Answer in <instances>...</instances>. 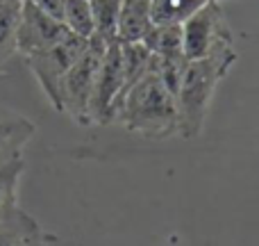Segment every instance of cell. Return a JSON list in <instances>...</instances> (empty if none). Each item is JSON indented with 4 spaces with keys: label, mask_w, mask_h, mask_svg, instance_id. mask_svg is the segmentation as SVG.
<instances>
[{
    "label": "cell",
    "mask_w": 259,
    "mask_h": 246,
    "mask_svg": "<svg viewBox=\"0 0 259 246\" xmlns=\"http://www.w3.org/2000/svg\"><path fill=\"white\" fill-rule=\"evenodd\" d=\"M234 62H237V50L234 46H228V48H221L202 59H191L187 64L180 89L175 94L180 137L193 139L202 132L216 87L230 73Z\"/></svg>",
    "instance_id": "6da1fadb"
},
{
    "label": "cell",
    "mask_w": 259,
    "mask_h": 246,
    "mask_svg": "<svg viewBox=\"0 0 259 246\" xmlns=\"http://www.w3.org/2000/svg\"><path fill=\"white\" fill-rule=\"evenodd\" d=\"M89 39H82L68 32L62 41H57L55 46L39 53H32L25 57L30 71L34 73V78L39 80L44 94L48 96V100L53 103V108L59 112V87H62L64 76L68 73V68L80 59V55L87 50Z\"/></svg>",
    "instance_id": "5b68a950"
},
{
    "label": "cell",
    "mask_w": 259,
    "mask_h": 246,
    "mask_svg": "<svg viewBox=\"0 0 259 246\" xmlns=\"http://www.w3.org/2000/svg\"><path fill=\"white\" fill-rule=\"evenodd\" d=\"M36 132L34 123L25 117H0V164L23 155L25 144Z\"/></svg>",
    "instance_id": "30bf717a"
},
{
    "label": "cell",
    "mask_w": 259,
    "mask_h": 246,
    "mask_svg": "<svg viewBox=\"0 0 259 246\" xmlns=\"http://www.w3.org/2000/svg\"><path fill=\"white\" fill-rule=\"evenodd\" d=\"M114 123L141 137L164 139L178 132L175 98L164 87L155 68V57L148 73L125 91L114 114Z\"/></svg>",
    "instance_id": "7a4b0ae2"
},
{
    "label": "cell",
    "mask_w": 259,
    "mask_h": 246,
    "mask_svg": "<svg viewBox=\"0 0 259 246\" xmlns=\"http://www.w3.org/2000/svg\"><path fill=\"white\" fill-rule=\"evenodd\" d=\"M62 23L66 30L82 39L94 37V16H91V0H64Z\"/></svg>",
    "instance_id": "e0dca14e"
},
{
    "label": "cell",
    "mask_w": 259,
    "mask_h": 246,
    "mask_svg": "<svg viewBox=\"0 0 259 246\" xmlns=\"http://www.w3.org/2000/svg\"><path fill=\"white\" fill-rule=\"evenodd\" d=\"M146 48L155 57H175L184 55L182 50V25H152L143 39Z\"/></svg>",
    "instance_id": "5bb4252c"
},
{
    "label": "cell",
    "mask_w": 259,
    "mask_h": 246,
    "mask_svg": "<svg viewBox=\"0 0 259 246\" xmlns=\"http://www.w3.org/2000/svg\"><path fill=\"white\" fill-rule=\"evenodd\" d=\"M0 3H3V0H0Z\"/></svg>",
    "instance_id": "ac0fdd59"
},
{
    "label": "cell",
    "mask_w": 259,
    "mask_h": 246,
    "mask_svg": "<svg viewBox=\"0 0 259 246\" xmlns=\"http://www.w3.org/2000/svg\"><path fill=\"white\" fill-rule=\"evenodd\" d=\"M48 239L44 228L21 207L0 219V246H48Z\"/></svg>",
    "instance_id": "ba28073f"
},
{
    "label": "cell",
    "mask_w": 259,
    "mask_h": 246,
    "mask_svg": "<svg viewBox=\"0 0 259 246\" xmlns=\"http://www.w3.org/2000/svg\"><path fill=\"white\" fill-rule=\"evenodd\" d=\"M228 46H232V30L221 0L205 3L182 23V50L189 62L202 59Z\"/></svg>",
    "instance_id": "277c9868"
},
{
    "label": "cell",
    "mask_w": 259,
    "mask_h": 246,
    "mask_svg": "<svg viewBox=\"0 0 259 246\" xmlns=\"http://www.w3.org/2000/svg\"><path fill=\"white\" fill-rule=\"evenodd\" d=\"M66 34L68 30L62 21L48 16L36 5L23 0L21 18H18V27H16V50L23 57L50 48L57 41H62Z\"/></svg>",
    "instance_id": "52a82bcc"
},
{
    "label": "cell",
    "mask_w": 259,
    "mask_h": 246,
    "mask_svg": "<svg viewBox=\"0 0 259 246\" xmlns=\"http://www.w3.org/2000/svg\"><path fill=\"white\" fill-rule=\"evenodd\" d=\"M105 46L107 41L91 37L87 50L80 55L75 64L68 68L64 76L62 87H59V112L68 114L75 123L80 125H91L89 121V100L91 91H94L96 73H98L100 59H103Z\"/></svg>",
    "instance_id": "3957f363"
},
{
    "label": "cell",
    "mask_w": 259,
    "mask_h": 246,
    "mask_svg": "<svg viewBox=\"0 0 259 246\" xmlns=\"http://www.w3.org/2000/svg\"><path fill=\"white\" fill-rule=\"evenodd\" d=\"M23 171H25L23 155L0 164V219L18 207V180Z\"/></svg>",
    "instance_id": "4fadbf2b"
},
{
    "label": "cell",
    "mask_w": 259,
    "mask_h": 246,
    "mask_svg": "<svg viewBox=\"0 0 259 246\" xmlns=\"http://www.w3.org/2000/svg\"><path fill=\"white\" fill-rule=\"evenodd\" d=\"M123 91V62H121V41H109L105 46L98 73H96L94 91L89 100V121L109 125L118 108Z\"/></svg>",
    "instance_id": "8992f818"
},
{
    "label": "cell",
    "mask_w": 259,
    "mask_h": 246,
    "mask_svg": "<svg viewBox=\"0 0 259 246\" xmlns=\"http://www.w3.org/2000/svg\"><path fill=\"white\" fill-rule=\"evenodd\" d=\"M121 62H123V91H121L123 98L130 87L137 80H141L148 73V68L152 66V53L141 41L139 44H121ZM121 98H118V103H121Z\"/></svg>",
    "instance_id": "8fae6325"
},
{
    "label": "cell",
    "mask_w": 259,
    "mask_h": 246,
    "mask_svg": "<svg viewBox=\"0 0 259 246\" xmlns=\"http://www.w3.org/2000/svg\"><path fill=\"white\" fill-rule=\"evenodd\" d=\"M121 0H91V16H94V37L103 41H116V25Z\"/></svg>",
    "instance_id": "9a60e30c"
},
{
    "label": "cell",
    "mask_w": 259,
    "mask_h": 246,
    "mask_svg": "<svg viewBox=\"0 0 259 246\" xmlns=\"http://www.w3.org/2000/svg\"><path fill=\"white\" fill-rule=\"evenodd\" d=\"M152 12L150 0H121L116 25V41L121 44H139L152 30Z\"/></svg>",
    "instance_id": "9c48e42d"
},
{
    "label": "cell",
    "mask_w": 259,
    "mask_h": 246,
    "mask_svg": "<svg viewBox=\"0 0 259 246\" xmlns=\"http://www.w3.org/2000/svg\"><path fill=\"white\" fill-rule=\"evenodd\" d=\"M23 0H3L0 3V64L16 50V27L21 18Z\"/></svg>",
    "instance_id": "2e32d148"
},
{
    "label": "cell",
    "mask_w": 259,
    "mask_h": 246,
    "mask_svg": "<svg viewBox=\"0 0 259 246\" xmlns=\"http://www.w3.org/2000/svg\"><path fill=\"white\" fill-rule=\"evenodd\" d=\"M205 3L209 0H150L152 23L155 25H182Z\"/></svg>",
    "instance_id": "7c38bea8"
}]
</instances>
